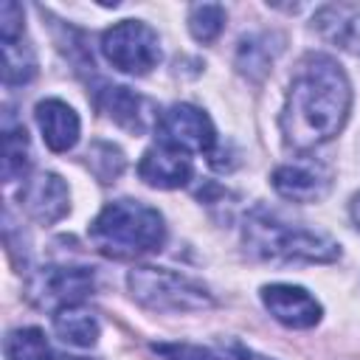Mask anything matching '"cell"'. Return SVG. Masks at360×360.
<instances>
[{
    "label": "cell",
    "mask_w": 360,
    "mask_h": 360,
    "mask_svg": "<svg viewBox=\"0 0 360 360\" xmlns=\"http://www.w3.org/2000/svg\"><path fill=\"white\" fill-rule=\"evenodd\" d=\"M264 309L290 329H309L321 321V304L304 287L295 284H267L262 287Z\"/></svg>",
    "instance_id": "9"
},
{
    "label": "cell",
    "mask_w": 360,
    "mask_h": 360,
    "mask_svg": "<svg viewBox=\"0 0 360 360\" xmlns=\"http://www.w3.org/2000/svg\"><path fill=\"white\" fill-rule=\"evenodd\" d=\"M273 188L292 202H318L332 188V172L321 160H295L273 172Z\"/></svg>",
    "instance_id": "8"
},
{
    "label": "cell",
    "mask_w": 360,
    "mask_h": 360,
    "mask_svg": "<svg viewBox=\"0 0 360 360\" xmlns=\"http://www.w3.org/2000/svg\"><path fill=\"white\" fill-rule=\"evenodd\" d=\"M349 214H352V222L360 228V194L352 197V205H349Z\"/></svg>",
    "instance_id": "24"
},
{
    "label": "cell",
    "mask_w": 360,
    "mask_h": 360,
    "mask_svg": "<svg viewBox=\"0 0 360 360\" xmlns=\"http://www.w3.org/2000/svg\"><path fill=\"white\" fill-rule=\"evenodd\" d=\"M245 248L267 262H309V264H326L340 256V245L315 228L287 222L267 211H253L245 219L242 228Z\"/></svg>",
    "instance_id": "3"
},
{
    "label": "cell",
    "mask_w": 360,
    "mask_h": 360,
    "mask_svg": "<svg viewBox=\"0 0 360 360\" xmlns=\"http://www.w3.org/2000/svg\"><path fill=\"white\" fill-rule=\"evenodd\" d=\"M53 329L65 343L82 346V349L93 346L98 340V332H101L96 315L90 309H84L82 304H70V307L56 309L53 312Z\"/></svg>",
    "instance_id": "15"
},
{
    "label": "cell",
    "mask_w": 360,
    "mask_h": 360,
    "mask_svg": "<svg viewBox=\"0 0 360 360\" xmlns=\"http://www.w3.org/2000/svg\"><path fill=\"white\" fill-rule=\"evenodd\" d=\"M152 349L163 354L166 360H219L214 352L194 346V343H155Z\"/></svg>",
    "instance_id": "22"
},
{
    "label": "cell",
    "mask_w": 360,
    "mask_h": 360,
    "mask_svg": "<svg viewBox=\"0 0 360 360\" xmlns=\"http://www.w3.org/2000/svg\"><path fill=\"white\" fill-rule=\"evenodd\" d=\"M3 51V79L6 84H25L37 76V56L34 48L20 37H0Z\"/></svg>",
    "instance_id": "16"
},
{
    "label": "cell",
    "mask_w": 360,
    "mask_h": 360,
    "mask_svg": "<svg viewBox=\"0 0 360 360\" xmlns=\"http://www.w3.org/2000/svg\"><path fill=\"white\" fill-rule=\"evenodd\" d=\"M31 169V143H28V132L22 127H6L3 135V180L14 183L22 180Z\"/></svg>",
    "instance_id": "17"
},
{
    "label": "cell",
    "mask_w": 360,
    "mask_h": 360,
    "mask_svg": "<svg viewBox=\"0 0 360 360\" xmlns=\"http://www.w3.org/2000/svg\"><path fill=\"white\" fill-rule=\"evenodd\" d=\"M93 290V273L87 267H45L31 281V298L53 312L70 304H82V298Z\"/></svg>",
    "instance_id": "7"
},
{
    "label": "cell",
    "mask_w": 360,
    "mask_h": 360,
    "mask_svg": "<svg viewBox=\"0 0 360 360\" xmlns=\"http://www.w3.org/2000/svg\"><path fill=\"white\" fill-rule=\"evenodd\" d=\"M104 59L129 76H143L160 62V39L143 20H121L101 34Z\"/></svg>",
    "instance_id": "5"
},
{
    "label": "cell",
    "mask_w": 360,
    "mask_h": 360,
    "mask_svg": "<svg viewBox=\"0 0 360 360\" xmlns=\"http://www.w3.org/2000/svg\"><path fill=\"white\" fill-rule=\"evenodd\" d=\"M20 202L28 211V217H34L37 222L53 225L70 211V191H68V183L59 174L42 172V174L22 183Z\"/></svg>",
    "instance_id": "10"
},
{
    "label": "cell",
    "mask_w": 360,
    "mask_h": 360,
    "mask_svg": "<svg viewBox=\"0 0 360 360\" xmlns=\"http://www.w3.org/2000/svg\"><path fill=\"white\" fill-rule=\"evenodd\" d=\"M101 110L121 127L132 129V132H143L149 124V112H146V98H141L138 93H132L129 87H104L101 93Z\"/></svg>",
    "instance_id": "14"
},
{
    "label": "cell",
    "mask_w": 360,
    "mask_h": 360,
    "mask_svg": "<svg viewBox=\"0 0 360 360\" xmlns=\"http://www.w3.org/2000/svg\"><path fill=\"white\" fill-rule=\"evenodd\" d=\"M127 284L132 298L155 312H200L214 304L202 284L169 267H132Z\"/></svg>",
    "instance_id": "4"
},
{
    "label": "cell",
    "mask_w": 360,
    "mask_h": 360,
    "mask_svg": "<svg viewBox=\"0 0 360 360\" xmlns=\"http://www.w3.org/2000/svg\"><path fill=\"white\" fill-rule=\"evenodd\" d=\"M68 360H90V357H68Z\"/></svg>",
    "instance_id": "25"
},
{
    "label": "cell",
    "mask_w": 360,
    "mask_h": 360,
    "mask_svg": "<svg viewBox=\"0 0 360 360\" xmlns=\"http://www.w3.org/2000/svg\"><path fill=\"white\" fill-rule=\"evenodd\" d=\"M138 174L152 188H183L191 180L194 166L186 152L166 143H155L141 155Z\"/></svg>",
    "instance_id": "11"
},
{
    "label": "cell",
    "mask_w": 360,
    "mask_h": 360,
    "mask_svg": "<svg viewBox=\"0 0 360 360\" xmlns=\"http://www.w3.org/2000/svg\"><path fill=\"white\" fill-rule=\"evenodd\" d=\"M352 110L346 70L329 53H307L290 79L281 107V135L295 152H309L332 141Z\"/></svg>",
    "instance_id": "1"
},
{
    "label": "cell",
    "mask_w": 360,
    "mask_h": 360,
    "mask_svg": "<svg viewBox=\"0 0 360 360\" xmlns=\"http://www.w3.org/2000/svg\"><path fill=\"white\" fill-rule=\"evenodd\" d=\"M158 143L174 146L186 155H208L217 143L211 118L194 104H172L155 121Z\"/></svg>",
    "instance_id": "6"
},
{
    "label": "cell",
    "mask_w": 360,
    "mask_h": 360,
    "mask_svg": "<svg viewBox=\"0 0 360 360\" xmlns=\"http://www.w3.org/2000/svg\"><path fill=\"white\" fill-rule=\"evenodd\" d=\"M312 28L329 45L360 56V8L349 3L321 6L312 17Z\"/></svg>",
    "instance_id": "13"
},
{
    "label": "cell",
    "mask_w": 360,
    "mask_h": 360,
    "mask_svg": "<svg viewBox=\"0 0 360 360\" xmlns=\"http://www.w3.org/2000/svg\"><path fill=\"white\" fill-rule=\"evenodd\" d=\"M87 158H90V169L101 177V183H110V180L118 177L121 169H124V155H121V149L112 146V143H96V146L87 152Z\"/></svg>",
    "instance_id": "21"
},
{
    "label": "cell",
    "mask_w": 360,
    "mask_h": 360,
    "mask_svg": "<svg viewBox=\"0 0 360 360\" xmlns=\"http://www.w3.org/2000/svg\"><path fill=\"white\" fill-rule=\"evenodd\" d=\"M37 127L42 132V141L48 143L51 152H68L76 146L79 132H82V121L76 115V110L62 101V98H45L37 104L34 110Z\"/></svg>",
    "instance_id": "12"
},
{
    "label": "cell",
    "mask_w": 360,
    "mask_h": 360,
    "mask_svg": "<svg viewBox=\"0 0 360 360\" xmlns=\"http://www.w3.org/2000/svg\"><path fill=\"white\" fill-rule=\"evenodd\" d=\"M278 48H270V34H250L239 42V51H236V68L245 73V76H264L276 59Z\"/></svg>",
    "instance_id": "19"
},
{
    "label": "cell",
    "mask_w": 360,
    "mask_h": 360,
    "mask_svg": "<svg viewBox=\"0 0 360 360\" xmlns=\"http://www.w3.org/2000/svg\"><path fill=\"white\" fill-rule=\"evenodd\" d=\"M225 28V8L219 3H197L188 8V31L197 42H214Z\"/></svg>",
    "instance_id": "20"
},
{
    "label": "cell",
    "mask_w": 360,
    "mask_h": 360,
    "mask_svg": "<svg viewBox=\"0 0 360 360\" xmlns=\"http://www.w3.org/2000/svg\"><path fill=\"white\" fill-rule=\"evenodd\" d=\"M3 352H6V360H53V349L45 332L37 326L11 329L6 335Z\"/></svg>",
    "instance_id": "18"
},
{
    "label": "cell",
    "mask_w": 360,
    "mask_h": 360,
    "mask_svg": "<svg viewBox=\"0 0 360 360\" xmlns=\"http://www.w3.org/2000/svg\"><path fill=\"white\" fill-rule=\"evenodd\" d=\"M93 248L110 259H135L152 253L166 239V222L158 208L138 200L107 202L87 228Z\"/></svg>",
    "instance_id": "2"
},
{
    "label": "cell",
    "mask_w": 360,
    "mask_h": 360,
    "mask_svg": "<svg viewBox=\"0 0 360 360\" xmlns=\"http://www.w3.org/2000/svg\"><path fill=\"white\" fill-rule=\"evenodd\" d=\"M231 360H270L253 349H245V346H231Z\"/></svg>",
    "instance_id": "23"
}]
</instances>
